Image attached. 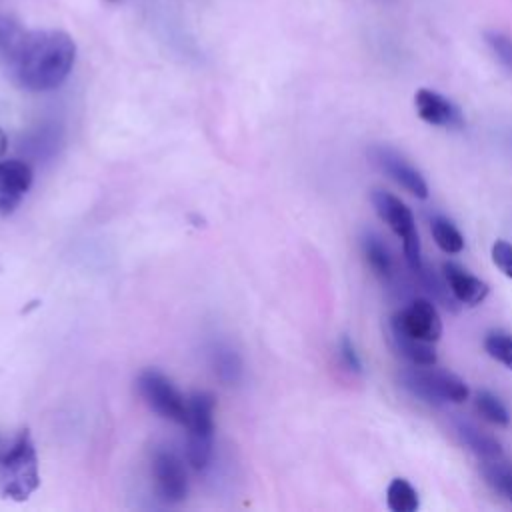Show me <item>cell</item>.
Here are the masks:
<instances>
[{"instance_id":"obj_14","label":"cell","mask_w":512,"mask_h":512,"mask_svg":"<svg viewBox=\"0 0 512 512\" xmlns=\"http://www.w3.org/2000/svg\"><path fill=\"white\" fill-rule=\"evenodd\" d=\"M360 246L364 260L374 272V276H378L382 282H388L394 276V260L388 246L376 234H366Z\"/></svg>"},{"instance_id":"obj_24","label":"cell","mask_w":512,"mask_h":512,"mask_svg":"<svg viewBox=\"0 0 512 512\" xmlns=\"http://www.w3.org/2000/svg\"><path fill=\"white\" fill-rule=\"evenodd\" d=\"M492 262L496 268L512 280V244L506 240H496L492 244Z\"/></svg>"},{"instance_id":"obj_5","label":"cell","mask_w":512,"mask_h":512,"mask_svg":"<svg viewBox=\"0 0 512 512\" xmlns=\"http://www.w3.org/2000/svg\"><path fill=\"white\" fill-rule=\"evenodd\" d=\"M372 206L380 220L402 240V250L406 264L412 272L422 270V250H420V236L416 230L414 216L410 208L392 192H386L382 188H374L370 194Z\"/></svg>"},{"instance_id":"obj_3","label":"cell","mask_w":512,"mask_h":512,"mask_svg":"<svg viewBox=\"0 0 512 512\" xmlns=\"http://www.w3.org/2000/svg\"><path fill=\"white\" fill-rule=\"evenodd\" d=\"M398 384L412 396L428 402V404H462L468 400L470 390L466 382L454 372L440 370L436 364L418 366L412 364L398 374Z\"/></svg>"},{"instance_id":"obj_15","label":"cell","mask_w":512,"mask_h":512,"mask_svg":"<svg viewBox=\"0 0 512 512\" xmlns=\"http://www.w3.org/2000/svg\"><path fill=\"white\" fill-rule=\"evenodd\" d=\"M210 362L218 380L226 386L240 382L242 378V360L236 350L226 344H216L210 352Z\"/></svg>"},{"instance_id":"obj_18","label":"cell","mask_w":512,"mask_h":512,"mask_svg":"<svg viewBox=\"0 0 512 512\" xmlns=\"http://www.w3.org/2000/svg\"><path fill=\"white\" fill-rule=\"evenodd\" d=\"M392 340H394L396 350L410 364L430 366V364H436V360H438L432 342H422V340H414V338H408V336H394V334H392Z\"/></svg>"},{"instance_id":"obj_21","label":"cell","mask_w":512,"mask_h":512,"mask_svg":"<svg viewBox=\"0 0 512 512\" xmlns=\"http://www.w3.org/2000/svg\"><path fill=\"white\" fill-rule=\"evenodd\" d=\"M484 350L486 354L512 370V334L500 328H492L484 334Z\"/></svg>"},{"instance_id":"obj_16","label":"cell","mask_w":512,"mask_h":512,"mask_svg":"<svg viewBox=\"0 0 512 512\" xmlns=\"http://www.w3.org/2000/svg\"><path fill=\"white\" fill-rule=\"evenodd\" d=\"M386 504L392 512H416L420 508V498L406 478H392L386 488Z\"/></svg>"},{"instance_id":"obj_12","label":"cell","mask_w":512,"mask_h":512,"mask_svg":"<svg viewBox=\"0 0 512 512\" xmlns=\"http://www.w3.org/2000/svg\"><path fill=\"white\" fill-rule=\"evenodd\" d=\"M444 280L450 288V294L456 298V302L466 306H478L486 300L490 288L484 280L470 274L466 268H462L456 262H444L442 264Z\"/></svg>"},{"instance_id":"obj_9","label":"cell","mask_w":512,"mask_h":512,"mask_svg":"<svg viewBox=\"0 0 512 512\" xmlns=\"http://www.w3.org/2000/svg\"><path fill=\"white\" fill-rule=\"evenodd\" d=\"M152 474L156 490L166 504H178L188 494V476L182 460L166 448H160L152 456Z\"/></svg>"},{"instance_id":"obj_28","label":"cell","mask_w":512,"mask_h":512,"mask_svg":"<svg viewBox=\"0 0 512 512\" xmlns=\"http://www.w3.org/2000/svg\"><path fill=\"white\" fill-rule=\"evenodd\" d=\"M0 270H2V262H0Z\"/></svg>"},{"instance_id":"obj_11","label":"cell","mask_w":512,"mask_h":512,"mask_svg":"<svg viewBox=\"0 0 512 512\" xmlns=\"http://www.w3.org/2000/svg\"><path fill=\"white\" fill-rule=\"evenodd\" d=\"M32 186V168L24 160H0V214H12Z\"/></svg>"},{"instance_id":"obj_26","label":"cell","mask_w":512,"mask_h":512,"mask_svg":"<svg viewBox=\"0 0 512 512\" xmlns=\"http://www.w3.org/2000/svg\"><path fill=\"white\" fill-rule=\"evenodd\" d=\"M4 150H6V134L0 130V156L4 154Z\"/></svg>"},{"instance_id":"obj_10","label":"cell","mask_w":512,"mask_h":512,"mask_svg":"<svg viewBox=\"0 0 512 512\" xmlns=\"http://www.w3.org/2000/svg\"><path fill=\"white\" fill-rule=\"evenodd\" d=\"M414 108H416V114L432 126L450 128V130L464 128L462 110L450 98H446L436 90H430V88L416 90Z\"/></svg>"},{"instance_id":"obj_20","label":"cell","mask_w":512,"mask_h":512,"mask_svg":"<svg viewBox=\"0 0 512 512\" xmlns=\"http://www.w3.org/2000/svg\"><path fill=\"white\" fill-rule=\"evenodd\" d=\"M476 410L478 414L490 422V424H496V426H508L510 424V412L508 408L502 404V400L492 394L490 390H478L476 392Z\"/></svg>"},{"instance_id":"obj_4","label":"cell","mask_w":512,"mask_h":512,"mask_svg":"<svg viewBox=\"0 0 512 512\" xmlns=\"http://www.w3.org/2000/svg\"><path fill=\"white\" fill-rule=\"evenodd\" d=\"M214 406L216 400L210 392H194L188 396V410L184 426L186 434V460L194 470H206L214 450Z\"/></svg>"},{"instance_id":"obj_22","label":"cell","mask_w":512,"mask_h":512,"mask_svg":"<svg viewBox=\"0 0 512 512\" xmlns=\"http://www.w3.org/2000/svg\"><path fill=\"white\" fill-rule=\"evenodd\" d=\"M486 42L496 54V58L512 72V38L500 32H488Z\"/></svg>"},{"instance_id":"obj_6","label":"cell","mask_w":512,"mask_h":512,"mask_svg":"<svg viewBox=\"0 0 512 512\" xmlns=\"http://www.w3.org/2000/svg\"><path fill=\"white\" fill-rule=\"evenodd\" d=\"M138 392L144 398V402L162 418L184 424L186 410H188V398H184L176 386L166 378L162 372L148 368L140 372L136 380Z\"/></svg>"},{"instance_id":"obj_2","label":"cell","mask_w":512,"mask_h":512,"mask_svg":"<svg viewBox=\"0 0 512 512\" xmlns=\"http://www.w3.org/2000/svg\"><path fill=\"white\" fill-rule=\"evenodd\" d=\"M38 486V454L30 432L22 430L0 456V494L24 502L38 490Z\"/></svg>"},{"instance_id":"obj_13","label":"cell","mask_w":512,"mask_h":512,"mask_svg":"<svg viewBox=\"0 0 512 512\" xmlns=\"http://www.w3.org/2000/svg\"><path fill=\"white\" fill-rule=\"evenodd\" d=\"M456 434L460 436L462 444H466L468 450H470L472 454H476L482 462L500 460L502 454H504V452H502V444H500L494 436L486 434L484 430L476 428V426L470 424V422H458V424H456Z\"/></svg>"},{"instance_id":"obj_25","label":"cell","mask_w":512,"mask_h":512,"mask_svg":"<svg viewBox=\"0 0 512 512\" xmlns=\"http://www.w3.org/2000/svg\"><path fill=\"white\" fill-rule=\"evenodd\" d=\"M18 36V26L14 20L0 16V56H6L10 44Z\"/></svg>"},{"instance_id":"obj_17","label":"cell","mask_w":512,"mask_h":512,"mask_svg":"<svg viewBox=\"0 0 512 512\" xmlns=\"http://www.w3.org/2000/svg\"><path fill=\"white\" fill-rule=\"evenodd\" d=\"M430 232L436 246L446 254H458L464 248V236L454 226L452 220L444 216H434L430 222Z\"/></svg>"},{"instance_id":"obj_7","label":"cell","mask_w":512,"mask_h":512,"mask_svg":"<svg viewBox=\"0 0 512 512\" xmlns=\"http://www.w3.org/2000/svg\"><path fill=\"white\" fill-rule=\"evenodd\" d=\"M390 332L394 336H408L434 344L442 336V320L430 300L416 298L392 314Z\"/></svg>"},{"instance_id":"obj_1","label":"cell","mask_w":512,"mask_h":512,"mask_svg":"<svg viewBox=\"0 0 512 512\" xmlns=\"http://www.w3.org/2000/svg\"><path fill=\"white\" fill-rule=\"evenodd\" d=\"M76 58L74 40L62 30H32L14 38L6 52L14 82L28 92L58 88Z\"/></svg>"},{"instance_id":"obj_8","label":"cell","mask_w":512,"mask_h":512,"mask_svg":"<svg viewBox=\"0 0 512 512\" xmlns=\"http://www.w3.org/2000/svg\"><path fill=\"white\" fill-rule=\"evenodd\" d=\"M370 162L380 168L390 180H394L398 186H402L408 194L426 200L428 198V184L420 170H416L402 154H398L394 148L384 144H374L368 150Z\"/></svg>"},{"instance_id":"obj_23","label":"cell","mask_w":512,"mask_h":512,"mask_svg":"<svg viewBox=\"0 0 512 512\" xmlns=\"http://www.w3.org/2000/svg\"><path fill=\"white\" fill-rule=\"evenodd\" d=\"M338 356H340V362L346 370L354 372V374H360L362 372V360L356 352V346L354 342L348 338V336H342L340 342H338Z\"/></svg>"},{"instance_id":"obj_27","label":"cell","mask_w":512,"mask_h":512,"mask_svg":"<svg viewBox=\"0 0 512 512\" xmlns=\"http://www.w3.org/2000/svg\"><path fill=\"white\" fill-rule=\"evenodd\" d=\"M6 448H8V446H4V442H2V438H0V456L4 454V450H6Z\"/></svg>"},{"instance_id":"obj_19","label":"cell","mask_w":512,"mask_h":512,"mask_svg":"<svg viewBox=\"0 0 512 512\" xmlns=\"http://www.w3.org/2000/svg\"><path fill=\"white\" fill-rule=\"evenodd\" d=\"M482 476L494 492H498L502 498L512 502V466L510 464L502 462V458L484 462Z\"/></svg>"}]
</instances>
